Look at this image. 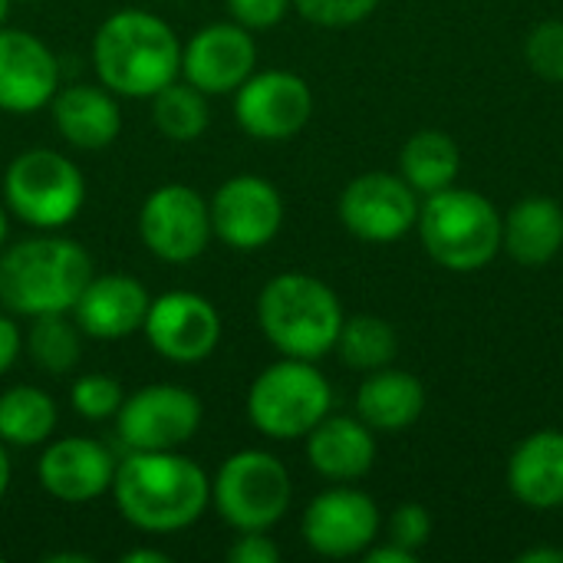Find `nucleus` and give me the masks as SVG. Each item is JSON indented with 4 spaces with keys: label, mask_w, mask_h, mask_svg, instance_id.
I'll list each match as a JSON object with an SVG mask.
<instances>
[{
    "label": "nucleus",
    "mask_w": 563,
    "mask_h": 563,
    "mask_svg": "<svg viewBox=\"0 0 563 563\" xmlns=\"http://www.w3.org/2000/svg\"><path fill=\"white\" fill-rule=\"evenodd\" d=\"M112 501L119 515L145 534H175L201 521L211 505L208 472L172 452H129L115 465Z\"/></svg>",
    "instance_id": "f257e3e1"
},
{
    "label": "nucleus",
    "mask_w": 563,
    "mask_h": 563,
    "mask_svg": "<svg viewBox=\"0 0 563 563\" xmlns=\"http://www.w3.org/2000/svg\"><path fill=\"white\" fill-rule=\"evenodd\" d=\"M92 69L109 92L152 99L181 76V40L162 16L125 7L99 23Z\"/></svg>",
    "instance_id": "f03ea898"
},
{
    "label": "nucleus",
    "mask_w": 563,
    "mask_h": 563,
    "mask_svg": "<svg viewBox=\"0 0 563 563\" xmlns=\"http://www.w3.org/2000/svg\"><path fill=\"white\" fill-rule=\"evenodd\" d=\"M89 251L56 231L0 251V303L20 317L69 313L92 277Z\"/></svg>",
    "instance_id": "7ed1b4c3"
},
{
    "label": "nucleus",
    "mask_w": 563,
    "mask_h": 563,
    "mask_svg": "<svg viewBox=\"0 0 563 563\" xmlns=\"http://www.w3.org/2000/svg\"><path fill=\"white\" fill-rule=\"evenodd\" d=\"M343 320L336 290L303 271L277 274L257 294V327L280 356L323 360L333 353Z\"/></svg>",
    "instance_id": "20e7f679"
},
{
    "label": "nucleus",
    "mask_w": 563,
    "mask_h": 563,
    "mask_svg": "<svg viewBox=\"0 0 563 563\" xmlns=\"http://www.w3.org/2000/svg\"><path fill=\"white\" fill-rule=\"evenodd\" d=\"M416 231L426 254L455 274H475L501 254V214L475 188L449 185L426 195Z\"/></svg>",
    "instance_id": "39448f33"
},
{
    "label": "nucleus",
    "mask_w": 563,
    "mask_h": 563,
    "mask_svg": "<svg viewBox=\"0 0 563 563\" xmlns=\"http://www.w3.org/2000/svg\"><path fill=\"white\" fill-rule=\"evenodd\" d=\"M330 379L317 369L313 360L284 356L261 369L247 389V419L261 435L274 442L307 439V432L330 416Z\"/></svg>",
    "instance_id": "423d86ee"
},
{
    "label": "nucleus",
    "mask_w": 563,
    "mask_h": 563,
    "mask_svg": "<svg viewBox=\"0 0 563 563\" xmlns=\"http://www.w3.org/2000/svg\"><path fill=\"white\" fill-rule=\"evenodd\" d=\"M3 205L36 231L66 228L86 205V178L53 148H26L3 172Z\"/></svg>",
    "instance_id": "0eeeda50"
},
{
    "label": "nucleus",
    "mask_w": 563,
    "mask_h": 563,
    "mask_svg": "<svg viewBox=\"0 0 563 563\" xmlns=\"http://www.w3.org/2000/svg\"><path fill=\"white\" fill-rule=\"evenodd\" d=\"M290 498L294 482L287 465L264 449H244L228 455L211 482L214 511L238 534L271 531L290 511Z\"/></svg>",
    "instance_id": "6e6552de"
},
{
    "label": "nucleus",
    "mask_w": 563,
    "mask_h": 563,
    "mask_svg": "<svg viewBox=\"0 0 563 563\" xmlns=\"http://www.w3.org/2000/svg\"><path fill=\"white\" fill-rule=\"evenodd\" d=\"M201 399L175 383H152L122 399L115 435L129 452H172L191 442L201 429Z\"/></svg>",
    "instance_id": "1a4fd4ad"
},
{
    "label": "nucleus",
    "mask_w": 563,
    "mask_h": 563,
    "mask_svg": "<svg viewBox=\"0 0 563 563\" xmlns=\"http://www.w3.org/2000/svg\"><path fill=\"white\" fill-rule=\"evenodd\" d=\"M139 238L148 247V254L165 264L198 261L214 238L208 198L181 181L158 185L142 201Z\"/></svg>",
    "instance_id": "9d476101"
},
{
    "label": "nucleus",
    "mask_w": 563,
    "mask_h": 563,
    "mask_svg": "<svg viewBox=\"0 0 563 563\" xmlns=\"http://www.w3.org/2000/svg\"><path fill=\"white\" fill-rule=\"evenodd\" d=\"M313 115V89L290 69L251 73L234 89V119L257 142H284L303 132Z\"/></svg>",
    "instance_id": "9b49d317"
},
{
    "label": "nucleus",
    "mask_w": 563,
    "mask_h": 563,
    "mask_svg": "<svg viewBox=\"0 0 563 563\" xmlns=\"http://www.w3.org/2000/svg\"><path fill=\"white\" fill-rule=\"evenodd\" d=\"M142 333L162 360L175 366H195L218 350L221 313L195 290H168L152 297Z\"/></svg>",
    "instance_id": "f8f14e48"
},
{
    "label": "nucleus",
    "mask_w": 563,
    "mask_h": 563,
    "mask_svg": "<svg viewBox=\"0 0 563 563\" xmlns=\"http://www.w3.org/2000/svg\"><path fill=\"white\" fill-rule=\"evenodd\" d=\"M336 211L353 238L366 244H393L416 228L419 195L402 175L366 172L343 188Z\"/></svg>",
    "instance_id": "ddd939ff"
},
{
    "label": "nucleus",
    "mask_w": 563,
    "mask_h": 563,
    "mask_svg": "<svg viewBox=\"0 0 563 563\" xmlns=\"http://www.w3.org/2000/svg\"><path fill=\"white\" fill-rule=\"evenodd\" d=\"M214 238L241 254L267 247L284 228V198L261 175H234L208 201Z\"/></svg>",
    "instance_id": "4468645a"
},
{
    "label": "nucleus",
    "mask_w": 563,
    "mask_h": 563,
    "mask_svg": "<svg viewBox=\"0 0 563 563\" xmlns=\"http://www.w3.org/2000/svg\"><path fill=\"white\" fill-rule=\"evenodd\" d=\"M383 528V515L376 508V501L350 485H336L320 492L300 521V534L307 541V548L320 558H360L366 554Z\"/></svg>",
    "instance_id": "2eb2a0df"
},
{
    "label": "nucleus",
    "mask_w": 563,
    "mask_h": 563,
    "mask_svg": "<svg viewBox=\"0 0 563 563\" xmlns=\"http://www.w3.org/2000/svg\"><path fill=\"white\" fill-rule=\"evenodd\" d=\"M257 66V43L247 26L234 20L201 26L181 46V79L205 96L234 92Z\"/></svg>",
    "instance_id": "dca6fc26"
},
{
    "label": "nucleus",
    "mask_w": 563,
    "mask_h": 563,
    "mask_svg": "<svg viewBox=\"0 0 563 563\" xmlns=\"http://www.w3.org/2000/svg\"><path fill=\"white\" fill-rule=\"evenodd\" d=\"M112 452L86 435H66L49 442L36 462L40 488L63 505H86L112 492L115 478Z\"/></svg>",
    "instance_id": "f3484780"
},
{
    "label": "nucleus",
    "mask_w": 563,
    "mask_h": 563,
    "mask_svg": "<svg viewBox=\"0 0 563 563\" xmlns=\"http://www.w3.org/2000/svg\"><path fill=\"white\" fill-rule=\"evenodd\" d=\"M59 89L53 49L30 30L0 26V109L13 115L49 106Z\"/></svg>",
    "instance_id": "a211bd4d"
},
{
    "label": "nucleus",
    "mask_w": 563,
    "mask_h": 563,
    "mask_svg": "<svg viewBox=\"0 0 563 563\" xmlns=\"http://www.w3.org/2000/svg\"><path fill=\"white\" fill-rule=\"evenodd\" d=\"M148 290L129 274H92L73 303V320L82 336L92 340H125L142 330L148 313Z\"/></svg>",
    "instance_id": "6ab92c4d"
},
{
    "label": "nucleus",
    "mask_w": 563,
    "mask_h": 563,
    "mask_svg": "<svg viewBox=\"0 0 563 563\" xmlns=\"http://www.w3.org/2000/svg\"><path fill=\"white\" fill-rule=\"evenodd\" d=\"M307 462L327 482H360L376 465V432L360 416H327L307 432Z\"/></svg>",
    "instance_id": "aec40b11"
},
{
    "label": "nucleus",
    "mask_w": 563,
    "mask_h": 563,
    "mask_svg": "<svg viewBox=\"0 0 563 563\" xmlns=\"http://www.w3.org/2000/svg\"><path fill=\"white\" fill-rule=\"evenodd\" d=\"M56 132L79 152H102L122 132V112L115 92L102 82H73L49 99Z\"/></svg>",
    "instance_id": "412c9836"
},
{
    "label": "nucleus",
    "mask_w": 563,
    "mask_h": 563,
    "mask_svg": "<svg viewBox=\"0 0 563 563\" xmlns=\"http://www.w3.org/2000/svg\"><path fill=\"white\" fill-rule=\"evenodd\" d=\"M508 488L511 495L534 511L563 508V432L538 429L521 439L508 459Z\"/></svg>",
    "instance_id": "4be33fe9"
},
{
    "label": "nucleus",
    "mask_w": 563,
    "mask_h": 563,
    "mask_svg": "<svg viewBox=\"0 0 563 563\" xmlns=\"http://www.w3.org/2000/svg\"><path fill=\"white\" fill-rule=\"evenodd\" d=\"M563 247V205L548 195L521 198L508 214H501V251L525 264H551Z\"/></svg>",
    "instance_id": "5701e85b"
},
{
    "label": "nucleus",
    "mask_w": 563,
    "mask_h": 563,
    "mask_svg": "<svg viewBox=\"0 0 563 563\" xmlns=\"http://www.w3.org/2000/svg\"><path fill=\"white\" fill-rule=\"evenodd\" d=\"M426 409V386L406 369H373L356 389V416L383 435L402 432L419 422Z\"/></svg>",
    "instance_id": "b1692460"
},
{
    "label": "nucleus",
    "mask_w": 563,
    "mask_h": 563,
    "mask_svg": "<svg viewBox=\"0 0 563 563\" xmlns=\"http://www.w3.org/2000/svg\"><path fill=\"white\" fill-rule=\"evenodd\" d=\"M462 168V152L449 132L422 129L406 139L399 152V175L412 185L416 195H435L455 185Z\"/></svg>",
    "instance_id": "393cba45"
},
{
    "label": "nucleus",
    "mask_w": 563,
    "mask_h": 563,
    "mask_svg": "<svg viewBox=\"0 0 563 563\" xmlns=\"http://www.w3.org/2000/svg\"><path fill=\"white\" fill-rule=\"evenodd\" d=\"M59 409L53 396L40 386H10L0 393V442L16 449H33L53 439Z\"/></svg>",
    "instance_id": "a878e982"
},
{
    "label": "nucleus",
    "mask_w": 563,
    "mask_h": 563,
    "mask_svg": "<svg viewBox=\"0 0 563 563\" xmlns=\"http://www.w3.org/2000/svg\"><path fill=\"white\" fill-rule=\"evenodd\" d=\"M148 102H152V125L168 142H195L211 125L208 96L201 89H195L191 82H185V79L168 82Z\"/></svg>",
    "instance_id": "bb28decb"
},
{
    "label": "nucleus",
    "mask_w": 563,
    "mask_h": 563,
    "mask_svg": "<svg viewBox=\"0 0 563 563\" xmlns=\"http://www.w3.org/2000/svg\"><path fill=\"white\" fill-rule=\"evenodd\" d=\"M333 350L340 353V360L350 369L373 373V369H383V366H389L396 360L399 336H396L389 320L373 317V313H356V317L343 320Z\"/></svg>",
    "instance_id": "cd10ccee"
},
{
    "label": "nucleus",
    "mask_w": 563,
    "mask_h": 563,
    "mask_svg": "<svg viewBox=\"0 0 563 563\" xmlns=\"http://www.w3.org/2000/svg\"><path fill=\"white\" fill-rule=\"evenodd\" d=\"M26 353L49 376L73 373L82 356V330L76 327L73 313L33 317L30 333H26Z\"/></svg>",
    "instance_id": "c85d7f7f"
},
{
    "label": "nucleus",
    "mask_w": 563,
    "mask_h": 563,
    "mask_svg": "<svg viewBox=\"0 0 563 563\" xmlns=\"http://www.w3.org/2000/svg\"><path fill=\"white\" fill-rule=\"evenodd\" d=\"M122 399H125V389L109 373H86V376L73 379V386H69V406H73V412L82 416V419H89V422L115 419Z\"/></svg>",
    "instance_id": "c756f323"
},
{
    "label": "nucleus",
    "mask_w": 563,
    "mask_h": 563,
    "mask_svg": "<svg viewBox=\"0 0 563 563\" xmlns=\"http://www.w3.org/2000/svg\"><path fill=\"white\" fill-rule=\"evenodd\" d=\"M525 59L534 76L548 82H563V20H544L528 33Z\"/></svg>",
    "instance_id": "7c9ffc66"
},
{
    "label": "nucleus",
    "mask_w": 563,
    "mask_h": 563,
    "mask_svg": "<svg viewBox=\"0 0 563 563\" xmlns=\"http://www.w3.org/2000/svg\"><path fill=\"white\" fill-rule=\"evenodd\" d=\"M290 3L303 20L330 30L356 26L379 7V0H290Z\"/></svg>",
    "instance_id": "2f4dec72"
},
{
    "label": "nucleus",
    "mask_w": 563,
    "mask_h": 563,
    "mask_svg": "<svg viewBox=\"0 0 563 563\" xmlns=\"http://www.w3.org/2000/svg\"><path fill=\"white\" fill-rule=\"evenodd\" d=\"M386 528H389V541L399 544V548H406V551H412V554H419L432 541V515L419 501L399 505L389 515V525Z\"/></svg>",
    "instance_id": "473e14b6"
},
{
    "label": "nucleus",
    "mask_w": 563,
    "mask_h": 563,
    "mask_svg": "<svg viewBox=\"0 0 563 563\" xmlns=\"http://www.w3.org/2000/svg\"><path fill=\"white\" fill-rule=\"evenodd\" d=\"M224 3H228L231 20L247 30H271L294 7L290 0H224Z\"/></svg>",
    "instance_id": "72a5a7b5"
},
{
    "label": "nucleus",
    "mask_w": 563,
    "mask_h": 563,
    "mask_svg": "<svg viewBox=\"0 0 563 563\" xmlns=\"http://www.w3.org/2000/svg\"><path fill=\"white\" fill-rule=\"evenodd\" d=\"M231 563H277L280 548L267 538V531H241V538L228 548Z\"/></svg>",
    "instance_id": "f704fd0d"
},
{
    "label": "nucleus",
    "mask_w": 563,
    "mask_h": 563,
    "mask_svg": "<svg viewBox=\"0 0 563 563\" xmlns=\"http://www.w3.org/2000/svg\"><path fill=\"white\" fill-rule=\"evenodd\" d=\"M20 353H23V333L10 317L0 313V376L10 373V366L20 360Z\"/></svg>",
    "instance_id": "c9c22d12"
},
{
    "label": "nucleus",
    "mask_w": 563,
    "mask_h": 563,
    "mask_svg": "<svg viewBox=\"0 0 563 563\" xmlns=\"http://www.w3.org/2000/svg\"><path fill=\"white\" fill-rule=\"evenodd\" d=\"M369 563H416L419 554H412V551H406V548H399V544H393V541H386L383 548H369L366 554H363Z\"/></svg>",
    "instance_id": "e433bc0d"
},
{
    "label": "nucleus",
    "mask_w": 563,
    "mask_h": 563,
    "mask_svg": "<svg viewBox=\"0 0 563 563\" xmlns=\"http://www.w3.org/2000/svg\"><path fill=\"white\" fill-rule=\"evenodd\" d=\"M122 563H168L172 558L165 554V551H158V548H132V551H125Z\"/></svg>",
    "instance_id": "4c0bfd02"
},
{
    "label": "nucleus",
    "mask_w": 563,
    "mask_h": 563,
    "mask_svg": "<svg viewBox=\"0 0 563 563\" xmlns=\"http://www.w3.org/2000/svg\"><path fill=\"white\" fill-rule=\"evenodd\" d=\"M521 563H563V548H531V551H525Z\"/></svg>",
    "instance_id": "58836bf2"
},
{
    "label": "nucleus",
    "mask_w": 563,
    "mask_h": 563,
    "mask_svg": "<svg viewBox=\"0 0 563 563\" xmlns=\"http://www.w3.org/2000/svg\"><path fill=\"white\" fill-rule=\"evenodd\" d=\"M10 478H13L10 455H7V449H3V442H0V501H3V495H7V488H10Z\"/></svg>",
    "instance_id": "ea45409f"
},
{
    "label": "nucleus",
    "mask_w": 563,
    "mask_h": 563,
    "mask_svg": "<svg viewBox=\"0 0 563 563\" xmlns=\"http://www.w3.org/2000/svg\"><path fill=\"white\" fill-rule=\"evenodd\" d=\"M46 563H89L92 558L89 554H49V558H43Z\"/></svg>",
    "instance_id": "a19ab883"
},
{
    "label": "nucleus",
    "mask_w": 563,
    "mask_h": 563,
    "mask_svg": "<svg viewBox=\"0 0 563 563\" xmlns=\"http://www.w3.org/2000/svg\"><path fill=\"white\" fill-rule=\"evenodd\" d=\"M7 231H10V221H7V205H0V247L7 244Z\"/></svg>",
    "instance_id": "79ce46f5"
},
{
    "label": "nucleus",
    "mask_w": 563,
    "mask_h": 563,
    "mask_svg": "<svg viewBox=\"0 0 563 563\" xmlns=\"http://www.w3.org/2000/svg\"><path fill=\"white\" fill-rule=\"evenodd\" d=\"M7 13H10V0H0V26H3V20H7Z\"/></svg>",
    "instance_id": "37998d69"
},
{
    "label": "nucleus",
    "mask_w": 563,
    "mask_h": 563,
    "mask_svg": "<svg viewBox=\"0 0 563 563\" xmlns=\"http://www.w3.org/2000/svg\"><path fill=\"white\" fill-rule=\"evenodd\" d=\"M0 563H3V558H0Z\"/></svg>",
    "instance_id": "c03bdc74"
}]
</instances>
